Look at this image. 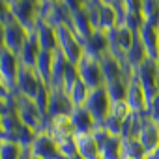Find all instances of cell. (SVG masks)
Here are the masks:
<instances>
[{"label":"cell","instance_id":"obj_1","mask_svg":"<svg viewBox=\"0 0 159 159\" xmlns=\"http://www.w3.org/2000/svg\"><path fill=\"white\" fill-rule=\"evenodd\" d=\"M56 39H58V51L66 56V60L69 64L77 66L81 62V58L84 56V45L75 36V32L71 30L69 25H64V26L56 28Z\"/></svg>","mask_w":159,"mask_h":159},{"label":"cell","instance_id":"obj_2","mask_svg":"<svg viewBox=\"0 0 159 159\" xmlns=\"http://www.w3.org/2000/svg\"><path fill=\"white\" fill-rule=\"evenodd\" d=\"M15 111H17L23 125L30 127L36 133L45 131V118L39 112V109L36 107L34 99H28V98H23V96L15 94Z\"/></svg>","mask_w":159,"mask_h":159},{"label":"cell","instance_id":"obj_3","mask_svg":"<svg viewBox=\"0 0 159 159\" xmlns=\"http://www.w3.org/2000/svg\"><path fill=\"white\" fill-rule=\"evenodd\" d=\"M111 107H112V101H111V98H109L105 86L96 88V90H90V96H88V99H86L84 109L90 112V116L94 118L96 124H103V122L109 118Z\"/></svg>","mask_w":159,"mask_h":159},{"label":"cell","instance_id":"obj_4","mask_svg":"<svg viewBox=\"0 0 159 159\" xmlns=\"http://www.w3.org/2000/svg\"><path fill=\"white\" fill-rule=\"evenodd\" d=\"M135 77L144 92V98H146V107L148 103L157 96L159 92V75H157V69H155V62L153 60H146L137 71H135Z\"/></svg>","mask_w":159,"mask_h":159},{"label":"cell","instance_id":"obj_5","mask_svg":"<svg viewBox=\"0 0 159 159\" xmlns=\"http://www.w3.org/2000/svg\"><path fill=\"white\" fill-rule=\"evenodd\" d=\"M21 69L19 56L8 49H0V81L6 84L10 92L15 94L17 90V75Z\"/></svg>","mask_w":159,"mask_h":159},{"label":"cell","instance_id":"obj_6","mask_svg":"<svg viewBox=\"0 0 159 159\" xmlns=\"http://www.w3.org/2000/svg\"><path fill=\"white\" fill-rule=\"evenodd\" d=\"M77 69H79V77H81V81L90 90H96V88L105 86V79H103V71H101L99 60L84 54L81 58V62L77 64Z\"/></svg>","mask_w":159,"mask_h":159},{"label":"cell","instance_id":"obj_7","mask_svg":"<svg viewBox=\"0 0 159 159\" xmlns=\"http://www.w3.org/2000/svg\"><path fill=\"white\" fill-rule=\"evenodd\" d=\"M2 25H4V49H8V51H11L13 54L19 56V52H21L25 41H26L28 30L13 15H10Z\"/></svg>","mask_w":159,"mask_h":159},{"label":"cell","instance_id":"obj_8","mask_svg":"<svg viewBox=\"0 0 159 159\" xmlns=\"http://www.w3.org/2000/svg\"><path fill=\"white\" fill-rule=\"evenodd\" d=\"M41 84L43 83L39 81V77L36 75V71L32 67L21 66L19 75H17V90H15V94L23 96V98H28V99H34Z\"/></svg>","mask_w":159,"mask_h":159},{"label":"cell","instance_id":"obj_9","mask_svg":"<svg viewBox=\"0 0 159 159\" xmlns=\"http://www.w3.org/2000/svg\"><path fill=\"white\" fill-rule=\"evenodd\" d=\"M30 152H32V155H38L41 159H62L58 142L49 133H38L30 146Z\"/></svg>","mask_w":159,"mask_h":159},{"label":"cell","instance_id":"obj_10","mask_svg":"<svg viewBox=\"0 0 159 159\" xmlns=\"http://www.w3.org/2000/svg\"><path fill=\"white\" fill-rule=\"evenodd\" d=\"M99 64H101V71H103L105 84L114 83V81H120V79H127V81H129V79L133 77L131 71H129L125 66H122L111 52H107V54L99 60Z\"/></svg>","mask_w":159,"mask_h":159},{"label":"cell","instance_id":"obj_11","mask_svg":"<svg viewBox=\"0 0 159 159\" xmlns=\"http://www.w3.org/2000/svg\"><path fill=\"white\" fill-rule=\"evenodd\" d=\"M73 111V105L69 101V96L58 88L52 90L51 88V98H49V107H47V120L58 118V116H69Z\"/></svg>","mask_w":159,"mask_h":159},{"label":"cell","instance_id":"obj_12","mask_svg":"<svg viewBox=\"0 0 159 159\" xmlns=\"http://www.w3.org/2000/svg\"><path fill=\"white\" fill-rule=\"evenodd\" d=\"M69 26H71V30L75 32V36L83 41V45H84V43L90 39V36L96 32V30H94V25H92V21H90V15H88V11H86V8L79 10V11H75V13H71Z\"/></svg>","mask_w":159,"mask_h":159},{"label":"cell","instance_id":"obj_13","mask_svg":"<svg viewBox=\"0 0 159 159\" xmlns=\"http://www.w3.org/2000/svg\"><path fill=\"white\" fill-rule=\"evenodd\" d=\"M34 32H36V38L39 41V47L41 51H56L58 49V39H56V28L51 26L45 19H38L36 21V26H34Z\"/></svg>","mask_w":159,"mask_h":159},{"label":"cell","instance_id":"obj_14","mask_svg":"<svg viewBox=\"0 0 159 159\" xmlns=\"http://www.w3.org/2000/svg\"><path fill=\"white\" fill-rule=\"evenodd\" d=\"M39 52H41V47H39V41H38V38H36V32L30 30L28 36H26V41H25V45H23V49H21V52H19V62H21V66L34 69Z\"/></svg>","mask_w":159,"mask_h":159},{"label":"cell","instance_id":"obj_15","mask_svg":"<svg viewBox=\"0 0 159 159\" xmlns=\"http://www.w3.org/2000/svg\"><path fill=\"white\" fill-rule=\"evenodd\" d=\"M69 120L73 124V129H75V135H84V133H92L96 129V122L94 118L90 116V112L84 109V107H73L71 114H69Z\"/></svg>","mask_w":159,"mask_h":159},{"label":"cell","instance_id":"obj_16","mask_svg":"<svg viewBox=\"0 0 159 159\" xmlns=\"http://www.w3.org/2000/svg\"><path fill=\"white\" fill-rule=\"evenodd\" d=\"M137 139H139V142L142 144L146 155H150V153L155 150V146L159 144V125H157L153 120L148 118V120L144 122V125L140 127Z\"/></svg>","mask_w":159,"mask_h":159},{"label":"cell","instance_id":"obj_17","mask_svg":"<svg viewBox=\"0 0 159 159\" xmlns=\"http://www.w3.org/2000/svg\"><path fill=\"white\" fill-rule=\"evenodd\" d=\"M56 142L60 140H66V139H73L75 137V129H73V124L69 120V116H58V118H52L49 122V127L47 131Z\"/></svg>","mask_w":159,"mask_h":159},{"label":"cell","instance_id":"obj_18","mask_svg":"<svg viewBox=\"0 0 159 159\" xmlns=\"http://www.w3.org/2000/svg\"><path fill=\"white\" fill-rule=\"evenodd\" d=\"M125 103H127L131 112H146V98H144V92H142V88H140V84H139L135 75L129 79Z\"/></svg>","mask_w":159,"mask_h":159},{"label":"cell","instance_id":"obj_19","mask_svg":"<svg viewBox=\"0 0 159 159\" xmlns=\"http://www.w3.org/2000/svg\"><path fill=\"white\" fill-rule=\"evenodd\" d=\"M107 52H109V38H107L105 32L96 30L90 36V39L84 43V54L86 56H92L96 60H101Z\"/></svg>","mask_w":159,"mask_h":159},{"label":"cell","instance_id":"obj_20","mask_svg":"<svg viewBox=\"0 0 159 159\" xmlns=\"http://www.w3.org/2000/svg\"><path fill=\"white\" fill-rule=\"evenodd\" d=\"M139 39L140 43L144 45L146 52H148V58L150 60H155L157 56V51H159V28L155 26H150V25H142L140 30H139Z\"/></svg>","mask_w":159,"mask_h":159},{"label":"cell","instance_id":"obj_21","mask_svg":"<svg viewBox=\"0 0 159 159\" xmlns=\"http://www.w3.org/2000/svg\"><path fill=\"white\" fill-rule=\"evenodd\" d=\"M75 144H77L79 157H83V159H101L99 157V146H98L92 133L75 135Z\"/></svg>","mask_w":159,"mask_h":159},{"label":"cell","instance_id":"obj_22","mask_svg":"<svg viewBox=\"0 0 159 159\" xmlns=\"http://www.w3.org/2000/svg\"><path fill=\"white\" fill-rule=\"evenodd\" d=\"M146 60H148V52H146L144 45L140 43V39H139V36H137L135 41H133V45H131V49H129L127 54H125V62H127L129 71L135 75V71H137Z\"/></svg>","mask_w":159,"mask_h":159},{"label":"cell","instance_id":"obj_23","mask_svg":"<svg viewBox=\"0 0 159 159\" xmlns=\"http://www.w3.org/2000/svg\"><path fill=\"white\" fill-rule=\"evenodd\" d=\"M34 71L39 77V81L49 86V83H51V71H52V52L41 51L39 56H38V60H36Z\"/></svg>","mask_w":159,"mask_h":159},{"label":"cell","instance_id":"obj_24","mask_svg":"<svg viewBox=\"0 0 159 159\" xmlns=\"http://www.w3.org/2000/svg\"><path fill=\"white\" fill-rule=\"evenodd\" d=\"M45 21H47L51 26H54V28L64 26V25H69V21H71V11H69L62 2H60V4H52L51 10H49V13H47V17H45Z\"/></svg>","mask_w":159,"mask_h":159},{"label":"cell","instance_id":"obj_25","mask_svg":"<svg viewBox=\"0 0 159 159\" xmlns=\"http://www.w3.org/2000/svg\"><path fill=\"white\" fill-rule=\"evenodd\" d=\"M146 152L137 137L122 139V159H146Z\"/></svg>","mask_w":159,"mask_h":159},{"label":"cell","instance_id":"obj_26","mask_svg":"<svg viewBox=\"0 0 159 159\" xmlns=\"http://www.w3.org/2000/svg\"><path fill=\"white\" fill-rule=\"evenodd\" d=\"M99 157L101 159H122V139L111 135L99 146Z\"/></svg>","mask_w":159,"mask_h":159},{"label":"cell","instance_id":"obj_27","mask_svg":"<svg viewBox=\"0 0 159 159\" xmlns=\"http://www.w3.org/2000/svg\"><path fill=\"white\" fill-rule=\"evenodd\" d=\"M140 15L146 25L159 28V0H144Z\"/></svg>","mask_w":159,"mask_h":159},{"label":"cell","instance_id":"obj_28","mask_svg":"<svg viewBox=\"0 0 159 159\" xmlns=\"http://www.w3.org/2000/svg\"><path fill=\"white\" fill-rule=\"evenodd\" d=\"M67 96H69V101H71L73 107H84L86 105V99L90 96V88L81 81V79H79L77 84L67 92Z\"/></svg>","mask_w":159,"mask_h":159},{"label":"cell","instance_id":"obj_29","mask_svg":"<svg viewBox=\"0 0 159 159\" xmlns=\"http://www.w3.org/2000/svg\"><path fill=\"white\" fill-rule=\"evenodd\" d=\"M26 148H23L15 140L2 139L0 140V159H21Z\"/></svg>","mask_w":159,"mask_h":159},{"label":"cell","instance_id":"obj_30","mask_svg":"<svg viewBox=\"0 0 159 159\" xmlns=\"http://www.w3.org/2000/svg\"><path fill=\"white\" fill-rule=\"evenodd\" d=\"M127 86H129V81H127V79H120V81H114V83L105 84L107 94H109V98H111V101H112V103L125 101V96H127Z\"/></svg>","mask_w":159,"mask_h":159},{"label":"cell","instance_id":"obj_31","mask_svg":"<svg viewBox=\"0 0 159 159\" xmlns=\"http://www.w3.org/2000/svg\"><path fill=\"white\" fill-rule=\"evenodd\" d=\"M79 69H77V66L75 64H67V67H66V71H64V77H62V90L67 94L75 84H77V81H79Z\"/></svg>","mask_w":159,"mask_h":159},{"label":"cell","instance_id":"obj_32","mask_svg":"<svg viewBox=\"0 0 159 159\" xmlns=\"http://www.w3.org/2000/svg\"><path fill=\"white\" fill-rule=\"evenodd\" d=\"M58 150H60V155L62 159H73L77 157V144H75V137L73 139H66V140H60L58 142Z\"/></svg>","mask_w":159,"mask_h":159},{"label":"cell","instance_id":"obj_33","mask_svg":"<svg viewBox=\"0 0 159 159\" xmlns=\"http://www.w3.org/2000/svg\"><path fill=\"white\" fill-rule=\"evenodd\" d=\"M129 114H131V111H129L127 103H125V101H118V103H112V107H111V114H109V116H114V118H118V120L124 122Z\"/></svg>","mask_w":159,"mask_h":159},{"label":"cell","instance_id":"obj_34","mask_svg":"<svg viewBox=\"0 0 159 159\" xmlns=\"http://www.w3.org/2000/svg\"><path fill=\"white\" fill-rule=\"evenodd\" d=\"M122 125H124V122L122 120H118V118H114V116H109L105 122H103V127L109 131V135H112V137H120L122 135Z\"/></svg>","mask_w":159,"mask_h":159},{"label":"cell","instance_id":"obj_35","mask_svg":"<svg viewBox=\"0 0 159 159\" xmlns=\"http://www.w3.org/2000/svg\"><path fill=\"white\" fill-rule=\"evenodd\" d=\"M142 2H144V0H122V8H124L125 13L140 15V11H142Z\"/></svg>","mask_w":159,"mask_h":159},{"label":"cell","instance_id":"obj_36","mask_svg":"<svg viewBox=\"0 0 159 159\" xmlns=\"http://www.w3.org/2000/svg\"><path fill=\"white\" fill-rule=\"evenodd\" d=\"M146 114H148V118L153 120L155 124L159 122V92H157V96L148 103V107H146Z\"/></svg>","mask_w":159,"mask_h":159},{"label":"cell","instance_id":"obj_37","mask_svg":"<svg viewBox=\"0 0 159 159\" xmlns=\"http://www.w3.org/2000/svg\"><path fill=\"white\" fill-rule=\"evenodd\" d=\"M11 98H13V92H10V90L6 88V84L0 81V103H8Z\"/></svg>","mask_w":159,"mask_h":159},{"label":"cell","instance_id":"obj_38","mask_svg":"<svg viewBox=\"0 0 159 159\" xmlns=\"http://www.w3.org/2000/svg\"><path fill=\"white\" fill-rule=\"evenodd\" d=\"M105 2H109V4H112L116 10H124L122 8V0H105Z\"/></svg>","mask_w":159,"mask_h":159},{"label":"cell","instance_id":"obj_39","mask_svg":"<svg viewBox=\"0 0 159 159\" xmlns=\"http://www.w3.org/2000/svg\"><path fill=\"white\" fill-rule=\"evenodd\" d=\"M146 159H159V144L155 146V150H153V152H152V153H150Z\"/></svg>","mask_w":159,"mask_h":159},{"label":"cell","instance_id":"obj_40","mask_svg":"<svg viewBox=\"0 0 159 159\" xmlns=\"http://www.w3.org/2000/svg\"><path fill=\"white\" fill-rule=\"evenodd\" d=\"M30 157H32V152H30V148H26V150H25V153H23V157H21V159H30Z\"/></svg>","mask_w":159,"mask_h":159},{"label":"cell","instance_id":"obj_41","mask_svg":"<svg viewBox=\"0 0 159 159\" xmlns=\"http://www.w3.org/2000/svg\"><path fill=\"white\" fill-rule=\"evenodd\" d=\"M4 137V125H2V112H0V140Z\"/></svg>","mask_w":159,"mask_h":159},{"label":"cell","instance_id":"obj_42","mask_svg":"<svg viewBox=\"0 0 159 159\" xmlns=\"http://www.w3.org/2000/svg\"><path fill=\"white\" fill-rule=\"evenodd\" d=\"M47 2H49V4H60L62 0H47Z\"/></svg>","mask_w":159,"mask_h":159},{"label":"cell","instance_id":"obj_43","mask_svg":"<svg viewBox=\"0 0 159 159\" xmlns=\"http://www.w3.org/2000/svg\"><path fill=\"white\" fill-rule=\"evenodd\" d=\"M30 159H41V157H38V155H32V157H30Z\"/></svg>","mask_w":159,"mask_h":159},{"label":"cell","instance_id":"obj_44","mask_svg":"<svg viewBox=\"0 0 159 159\" xmlns=\"http://www.w3.org/2000/svg\"><path fill=\"white\" fill-rule=\"evenodd\" d=\"M157 125H159V122H157Z\"/></svg>","mask_w":159,"mask_h":159}]
</instances>
